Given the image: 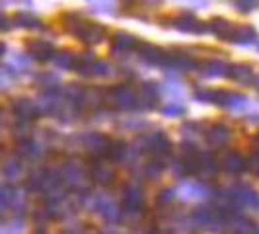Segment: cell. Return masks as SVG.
Segmentation results:
<instances>
[{"label":"cell","mask_w":259,"mask_h":234,"mask_svg":"<svg viewBox=\"0 0 259 234\" xmlns=\"http://www.w3.org/2000/svg\"><path fill=\"white\" fill-rule=\"evenodd\" d=\"M104 98L119 109H129L137 104V94L129 86H111L104 94Z\"/></svg>","instance_id":"obj_1"},{"label":"cell","mask_w":259,"mask_h":234,"mask_svg":"<svg viewBox=\"0 0 259 234\" xmlns=\"http://www.w3.org/2000/svg\"><path fill=\"white\" fill-rule=\"evenodd\" d=\"M82 141H84L86 150H90L96 158H102V156H105V152H107V146H109V141H111V139H107V137L100 135V133H88Z\"/></svg>","instance_id":"obj_2"},{"label":"cell","mask_w":259,"mask_h":234,"mask_svg":"<svg viewBox=\"0 0 259 234\" xmlns=\"http://www.w3.org/2000/svg\"><path fill=\"white\" fill-rule=\"evenodd\" d=\"M224 39L234 41V43H253L257 39V33L251 26H230L228 33L224 35Z\"/></svg>","instance_id":"obj_3"},{"label":"cell","mask_w":259,"mask_h":234,"mask_svg":"<svg viewBox=\"0 0 259 234\" xmlns=\"http://www.w3.org/2000/svg\"><path fill=\"white\" fill-rule=\"evenodd\" d=\"M90 178L94 182L98 183H111L115 180V170L111 168L109 164H105L102 160H98V162H94L90 168Z\"/></svg>","instance_id":"obj_4"},{"label":"cell","mask_w":259,"mask_h":234,"mask_svg":"<svg viewBox=\"0 0 259 234\" xmlns=\"http://www.w3.org/2000/svg\"><path fill=\"white\" fill-rule=\"evenodd\" d=\"M221 164L222 168L226 172H230V174H240V172H244L247 168V160L236 150H228L226 154L222 156Z\"/></svg>","instance_id":"obj_5"},{"label":"cell","mask_w":259,"mask_h":234,"mask_svg":"<svg viewBox=\"0 0 259 234\" xmlns=\"http://www.w3.org/2000/svg\"><path fill=\"white\" fill-rule=\"evenodd\" d=\"M123 205L129 211H139L144 205V191L139 185H129L123 193Z\"/></svg>","instance_id":"obj_6"},{"label":"cell","mask_w":259,"mask_h":234,"mask_svg":"<svg viewBox=\"0 0 259 234\" xmlns=\"http://www.w3.org/2000/svg\"><path fill=\"white\" fill-rule=\"evenodd\" d=\"M139 57L143 59L144 63H148V65H162V63H164L166 53L162 51V49H158L156 45L143 43V45L139 47Z\"/></svg>","instance_id":"obj_7"},{"label":"cell","mask_w":259,"mask_h":234,"mask_svg":"<svg viewBox=\"0 0 259 234\" xmlns=\"http://www.w3.org/2000/svg\"><path fill=\"white\" fill-rule=\"evenodd\" d=\"M228 139H230V129L222 123L212 125V129L207 133V143L210 146H222V144L228 143Z\"/></svg>","instance_id":"obj_8"},{"label":"cell","mask_w":259,"mask_h":234,"mask_svg":"<svg viewBox=\"0 0 259 234\" xmlns=\"http://www.w3.org/2000/svg\"><path fill=\"white\" fill-rule=\"evenodd\" d=\"M137 47V37H133L129 33H117L111 43V51L117 55H123V53H129Z\"/></svg>","instance_id":"obj_9"},{"label":"cell","mask_w":259,"mask_h":234,"mask_svg":"<svg viewBox=\"0 0 259 234\" xmlns=\"http://www.w3.org/2000/svg\"><path fill=\"white\" fill-rule=\"evenodd\" d=\"M169 141L166 139V135L156 133L152 137H148V150L154 156H166L169 154Z\"/></svg>","instance_id":"obj_10"},{"label":"cell","mask_w":259,"mask_h":234,"mask_svg":"<svg viewBox=\"0 0 259 234\" xmlns=\"http://www.w3.org/2000/svg\"><path fill=\"white\" fill-rule=\"evenodd\" d=\"M27 51L31 53L35 59H49V55H53V45L45 39H31L27 41Z\"/></svg>","instance_id":"obj_11"},{"label":"cell","mask_w":259,"mask_h":234,"mask_svg":"<svg viewBox=\"0 0 259 234\" xmlns=\"http://www.w3.org/2000/svg\"><path fill=\"white\" fill-rule=\"evenodd\" d=\"M90 22H86L80 14H66L65 16V29L68 33H72V35H76L80 37L82 33H84V29L88 27Z\"/></svg>","instance_id":"obj_12"},{"label":"cell","mask_w":259,"mask_h":234,"mask_svg":"<svg viewBox=\"0 0 259 234\" xmlns=\"http://www.w3.org/2000/svg\"><path fill=\"white\" fill-rule=\"evenodd\" d=\"M180 193L183 199H201L208 193V189L199 182H185L180 187Z\"/></svg>","instance_id":"obj_13"},{"label":"cell","mask_w":259,"mask_h":234,"mask_svg":"<svg viewBox=\"0 0 259 234\" xmlns=\"http://www.w3.org/2000/svg\"><path fill=\"white\" fill-rule=\"evenodd\" d=\"M228 76L232 80H238V82H244V84H249L253 82V70L249 65H232L228 66Z\"/></svg>","instance_id":"obj_14"},{"label":"cell","mask_w":259,"mask_h":234,"mask_svg":"<svg viewBox=\"0 0 259 234\" xmlns=\"http://www.w3.org/2000/svg\"><path fill=\"white\" fill-rule=\"evenodd\" d=\"M176 27L182 29V31H187V33H203L205 31V26L203 22H199L193 16H182L176 20Z\"/></svg>","instance_id":"obj_15"},{"label":"cell","mask_w":259,"mask_h":234,"mask_svg":"<svg viewBox=\"0 0 259 234\" xmlns=\"http://www.w3.org/2000/svg\"><path fill=\"white\" fill-rule=\"evenodd\" d=\"M232 193H234L236 203H240V205H244V207H255L259 203L257 193H255L253 189H249V187H238Z\"/></svg>","instance_id":"obj_16"},{"label":"cell","mask_w":259,"mask_h":234,"mask_svg":"<svg viewBox=\"0 0 259 234\" xmlns=\"http://www.w3.org/2000/svg\"><path fill=\"white\" fill-rule=\"evenodd\" d=\"M201 72H203V76L207 78L224 76L228 72V65L222 63V61H208V63H205V65L201 66Z\"/></svg>","instance_id":"obj_17"},{"label":"cell","mask_w":259,"mask_h":234,"mask_svg":"<svg viewBox=\"0 0 259 234\" xmlns=\"http://www.w3.org/2000/svg\"><path fill=\"white\" fill-rule=\"evenodd\" d=\"M104 37H105V27L100 26V24H92V22L84 29V33L80 35V39L86 41V43H100Z\"/></svg>","instance_id":"obj_18"},{"label":"cell","mask_w":259,"mask_h":234,"mask_svg":"<svg viewBox=\"0 0 259 234\" xmlns=\"http://www.w3.org/2000/svg\"><path fill=\"white\" fill-rule=\"evenodd\" d=\"M96 209H98V213H102L107 221H115L119 219V207H117L115 203H111L109 199H98L96 201Z\"/></svg>","instance_id":"obj_19"},{"label":"cell","mask_w":259,"mask_h":234,"mask_svg":"<svg viewBox=\"0 0 259 234\" xmlns=\"http://www.w3.org/2000/svg\"><path fill=\"white\" fill-rule=\"evenodd\" d=\"M94 63H96L94 53H84V55L76 57V61H74V68H76V72H80V74H92Z\"/></svg>","instance_id":"obj_20"},{"label":"cell","mask_w":259,"mask_h":234,"mask_svg":"<svg viewBox=\"0 0 259 234\" xmlns=\"http://www.w3.org/2000/svg\"><path fill=\"white\" fill-rule=\"evenodd\" d=\"M193 219L201 226H212V222L217 221V211L214 209H197L193 213Z\"/></svg>","instance_id":"obj_21"},{"label":"cell","mask_w":259,"mask_h":234,"mask_svg":"<svg viewBox=\"0 0 259 234\" xmlns=\"http://www.w3.org/2000/svg\"><path fill=\"white\" fill-rule=\"evenodd\" d=\"M247 100L246 96H242V94H228V100H226V107L230 109V111H244L247 107Z\"/></svg>","instance_id":"obj_22"},{"label":"cell","mask_w":259,"mask_h":234,"mask_svg":"<svg viewBox=\"0 0 259 234\" xmlns=\"http://www.w3.org/2000/svg\"><path fill=\"white\" fill-rule=\"evenodd\" d=\"M139 100L150 102V105H152V102L158 100V86H156L154 82H152V84H143V86H141V98H139Z\"/></svg>","instance_id":"obj_23"},{"label":"cell","mask_w":259,"mask_h":234,"mask_svg":"<svg viewBox=\"0 0 259 234\" xmlns=\"http://www.w3.org/2000/svg\"><path fill=\"white\" fill-rule=\"evenodd\" d=\"M74 61H76L74 53H68V51L59 53V55L55 57V65L61 66V68H72V66H74Z\"/></svg>","instance_id":"obj_24"},{"label":"cell","mask_w":259,"mask_h":234,"mask_svg":"<svg viewBox=\"0 0 259 234\" xmlns=\"http://www.w3.org/2000/svg\"><path fill=\"white\" fill-rule=\"evenodd\" d=\"M230 22H226V20H222V18H219V20H214V22H210V29L217 33V35H221V37H224L226 33H228V29H230Z\"/></svg>","instance_id":"obj_25"},{"label":"cell","mask_w":259,"mask_h":234,"mask_svg":"<svg viewBox=\"0 0 259 234\" xmlns=\"http://www.w3.org/2000/svg\"><path fill=\"white\" fill-rule=\"evenodd\" d=\"M92 74L107 76V74H111V66H109V63H104V61H96L94 68H92Z\"/></svg>","instance_id":"obj_26"},{"label":"cell","mask_w":259,"mask_h":234,"mask_svg":"<svg viewBox=\"0 0 259 234\" xmlns=\"http://www.w3.org/2000/svg\"><path fill=\"white\" fill-rule=\"evenodd\" d=\"M236 8L242 10V12H251L253 8H257L259 0H234Z\"/></svg>","instance_id":"obj_27"},{"label":"cell","mask_w":259,"mask_h":234,"mask_svg":"<svg viewBox=\"0 0 259 234\" xmlns=\"http://www.w3.org/2000/svg\"><path fill=\"white\" fill-rule=\"evenodd\" d=\"M183 105L182 104H168L164 109H162V113L164 115H169V117H178V115H183Z\"/></svg>","instance_id":"obj_28"},{"label":"cell","mask_w":259,"mask_h":234,"mask_svg":"<svg viewBox=\"0 0 259 234\" xmlns=\"http://www.w3.org/2000/svg\"><path fill=\"white\" fill-rule=\"evenodd\" d=\"M16 20L20 22V26H24V27H39L41 26L39 20H35L33 16H27V14H20Z\"/></svg>","instance_id":"obj_29"},{"label":"cell","mask_w":259,"mask_h":234,"mask_svg":"<svg viewBox=\"0 0 259 234\" xmlns=\"http://www.w3.org/2000/svg\"><path fill=\"white\" fill-rule=\"evenodd\" d=\"M162 170H164V166H162L160 162H150V164L146 166V174H148L150 178H156V176L162 174Z\"/></svg>","instance_id":"obj_30"},{"label":"cell","mask_w":259,"mask_h":234,"mask_svg":"<svg viewBox=\"0 0 259 234\" xmlns=\"http://www.w3.org/2000/svg\"><path fill=\"white\" fill-rule=\"evenodd\" d=\"M247 168L251 170L253 174H257L259 176V150H255L253 154L249 156V160H247Z\"/></svg>","instance_id":"obj_31"},{"label":"cell","mask_w":259,"mask_h":234,"mask_svg":"<svg viewBox=\"0 0 259 234\" xmlns=\"http://www.w3.org/2000/svg\"><path fill=\"white\" fill-rule=\"evenodd\" d=\"M174 199H176V191L174 189H164V191H160L158 203H171Z\"/></svg>","instance_id":"obj_32"},{"label":"cell","mask_w":259,"mask_h":234,"mask_svg":"<svg viewBox=\"0 0 259 234\" xmlns=\"http://www.w3.org/2000/svg\"><path fill=\"white\" fill-rule=\"evenodd\" d=\"M16 107L20 109V111H24V113H31L33 111V105H31V102L29 100H18V104H16Z\"/></svg>","instance_id":"obj_33"},{"label":"cell","mask_w":259,"mask_h":234,"mask_svg":"<svg viewBox=\"0 0 259 234\" xmlns=\"http://www.w3.org/2000/svg\"><path fill=\"white\" fill-rule=\"evenodd\" d=\"M234 234H253V230L247 222H240L238 226H234Z\"/></svg>","instance_id":"obj_34"},{"label":"cell","mask_w":259,"mask_h":234,"mask_svg":"<svg viewBox=\"0 0 259 234\" xmlns=\"http://www.w3.org/2000/svg\"><path fill=\"white\" fill-rule=\"evenodd\" d=\"M189 2H193V4H199V6H205V4H207V0H189Z\"/></svg>","instance_id":"obj_35"},{"label":"cell","mask_w":259,"mask_h":234,"mask_svg":"<svg viewBox=\"0 0 259 234\" xmlns=\"http://www.w3.org/2000/svg\"><path fill=\"white\" fill-rule=\"evenodd\" d=\"M0 55H4V45L0 43Z\"/></svg>","instance_id":"obj_36"},{"label":"cell","mask_w":259,"mask_h":234,"mask_svg":"<svg viewBox=\"0 0 259 234\" xmlns=\"http://www.w3.org/2000/svg\"><path fill=\"white\" fill-rule=\"evenodd\" d=\"M255 84H257V88H259V76H257V80H255Z\"/></svg>","instance_id":"obj_37"},{"label":"cell","mask_w":259,"mask_h":234,"mask_svg":"<svg viewBox=\"0 0 259 234\" xmlns=\"http://www.w3.org/2000/svg\"><path fill=\"white\" fill-rule=\"evenodd\" d=\"M150 234H160V232H158V230H154V232H150Z\"/></svg>","instance_id":"obj_38"},{"label":"cell","mask_w":259,"mask_h":234,"mask_svg":"<svg viewBox=\"0 0 259 234\" xmlns=\"http://www.w3.org/2000/svg\"><path fill=\"white\" fill-rule=\"evenodd\" d=\"M105 234H113V232H105Z\"/></svg>","instance_id":"obj_39"},{"label":"cell","mask_w":259,"mask_h":234,"mask_svg":"<svg viewBox=\"0 0 259 234\" xmlns=\"http://www.w3.org/2000/svg\"><path fill=\"white\" fill-rule=\"evenodd\" d=\"M253 234H259V230H257V232H253Z\"/></svg>","instance_id":"obj_40"}]
</instances>
